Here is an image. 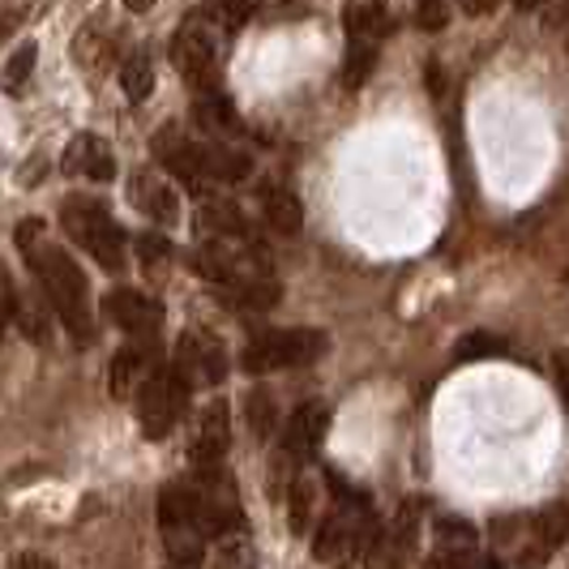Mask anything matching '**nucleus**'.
<instances>
[{"label":"nucleus","instance_id":"obj_14","mask_svg":"<svg viewBox=\"0 0 569 569\" xmlns=\"http://www.w3.org/2000/svg\"><path fill=\"white\" fill-rule=\"evenodd\" d=\"M201 240H244L249 236V219L240 214V206L231 198H206L198 210Z\"/></svg>","mask_w":569,"mask_h":569},{"label":"nucleus","instance_id":"obj_7","mask_svg":"<svg viewBox=\"0 0 569 569\" xmlns=\"http://www.w3.org/2000/svg\"><path fill=\"white\" fill-rule=\"evenodd\" d=\"M231 446V407L223 399L206 402L193 420V432H189V458L198 467H219V458L228 455Z\"/></svg>","mask_w":569,"mask_h":569},{"label":"nucleus","instance_id":"obj_8","mask_svg":"<svg viewBox=\"0 0 569 569\" xmlns=\"http://www.w3.org/2000/svg\"><path fill=\"white\" fill-rule=\"evenodd\" d=\"M176 369L189 377V386H219L228 377V351L223 342H214L210 335H184L180 347H176Z\"/></svg>","mask_w":569,"mask_h":569},{"label":"nucleus","instance_id":"obj_40","mask_svg":"<svg viewBox=\"0 0 569 569\" xmlns=\"http://www.w3.org/2000/svg\"><path fill=\"white\" fill-rule=\"evenodd\" d=\"M0 330H4V317H0Z\"/></svg>","mask_w":569,"mask_h":569},{"label":"nucleus","instance_id":"obj_10","mask_svg":"<svg viewBox=\"0 0 569 569\" xmlns=\"http://www.w3.org/2000/svg\"><path fill=\"white\" fill-rule=\"evenodd\" d=\"M103 313L112 317V326L129 330V335H159V326H163V305L142 296V291H133V287L112 291L103 300Z\"/></svg>","mask_w":569,"mask_h":569},{"label":"nucleus","instance_id":"obj_36","mask_svg":"<svg viewBox=\"0 0 569 569\" xmlns=\"http://www.w3.org/2000/svg\"><path fill=\"white\" fill-rule=\"evenodd\" d=\"M124 4H129V13H146L154 0H124Z\"/></svg>","mask_w":569,"mask_h":569},{"label":"nucleus","instance_id":"obj_31","mask_svg":"<svg viewBox=\"0 0 569 569\" xmlns=\"http://www.w3.org/2000/svg\"><path fill=\"white\" fill-rule=\"evenodd\" d=\"M365 569H399L395 566V557H390V548H386V540L377 536V540L369 543V552H365Z\"/></svg>","mask_w":569,"mask_h":569},{"label":"nucleus","instance_id":"obj_1","mask_svg":"<svg viewBox=\"0 0 569 569\" xmlns=\"http://www.w3.org/2000/svg\"><path fill=\"white\" fill-rule=\"evenodd\" d=\"M18 249L30 257V266H34L39 283L48 291L57 317L64 321V330L82 342L94 339V305H90V283H86L82 266L64 253L60 244L43 240V223L39 219H22L18 223Z\"/></svg>","mask_w":569,"mask_h":569},{"label":"nucleus","instance_id":"obj_17","mask_svg":"<svg viewBox=\"0 0 569 569\" xmlns=\"http://www.w3.org/2000/svg\"><path fill=\"white\" fill-rule=\"evenodd\" d=\"M342 27H347V39H372V43H381V34L390 30L386 4H381V0H365V4H351V9L342 13Z\"/></svg>","mask_w":569,"mask_h":569},{"label":"nucleus","instance_id":"obj_25","mask_svg":"<svg viewBox=\"0 0 569 569\" xmlns=\"http://www.w3.org/2000/svg\"><path fill=\"white\" fill-rule=\"evenodd\" d=\"M274 399H270V390H253L249 399H244V425L253 432V441H270L274 437Z\"/></svg>","mask_w":569,"mask_h":569},{"label":"nucleus","instance_id":"obj_32","mask_svg":"<svg viewBox=\"0 0 569 569\" xmlns=\"http://www.w3.org/2000/svg\"><path fill=\"white\" fill-rule=\"evenodd\" d=\"M552 369H557V390H561V402H566L569 411V347L552 351Z\"/></svg>","mask_w":569,"mask_h":569},{"label":"nucleus","instance_id":"obj_28","mask_svg":"<svg viewBox=\"0 0 569 569\" xmlns=\"http://www.w3.org/2000/svg\"><path fill=\"white\" fill-rule=\"evenodd\" d=\"M206 9L223 30H240V22L249 18V0H210Z\"/></svg>","mask_w":569,"mask_h":569},{"label":"nucleus","instance_id":"obj_6","mask_svg":"<svg viewBox=\"0 0 569 569\" xmlns=\"http://www.w3.org/2000/svg\"><path fill=\"white\" fill-rule=\"evenodd\" d=\"M569 543V501H557L527 522V536L518 540V569H540L552 552Z\"/></svg>","mask_w":569,"mask_h":569},{"label":"nucleus","instance_id":"obj_5","mask_svg":"<svg viewBox=\"0 0 569 569\" xmlns=\"http://www.w3.org/2000/svg\"><path fill=\"white\" fill-rule=\"evenodd\" d=\"M171 64L198 94L219 86V52H214V39L206 34L201 22H184L171 34Z\"/></svg>","mask_w":569,"mask_h":569},{"label":"nucleus","instance_id":"obj_21","mask_svg":"<svg viewBox=\"0 0 569 569\" xmlns=\"http://www.w3.org/2000/svg\"><path fill=\"white\" fill-rule=\"evenodd\" d=\"M313 510H317L313 476H296V480H291V488H287V522H291V531H296V536H305V531H309Z\"/></svg>","mask_w":569,"mask_h":569},{"label":"nucleus","instance_id":"obj_27","mask_svg":"<svg viewBox=\"0 0 569 569\" xmlns=\"http://www.w3.org/2000/svg\"><path fill=\"white\" fill-rule=\"evenodd\" d=\"M34 57H39V48H34V43H22V48L9 57V64H4L0 86H4V90H22V86H27V78L34 73Z\"/></svg>","mask_w":569,"mask_h":569},{"label":"nucleus","instance_id":"obj_33","mask_svg":"<svg viewBox=\"0 0 569 569\" xmlns=\"http://www.w3.org/2000/svg\"><path fill=\"white\" fill-rule=\"evenodd\" d=\"M13 569H57V561L43 557V552H22V557L13 561Z\"/></svg>","mask_w":569,"mask_h":569},{"label":"nucleus","instance_id":"obj_30","mask_svg":"<svg viewBox=\"0 0 569 569\" xmlns=\"http://www.w3.org/2000/svg\"><path fill=\"white\" fill-rule=\"evenodd\" d=\"M138 257H142V266H163L171 257V240L159 236V231H146L142 240H138Z\"/></svg>","mask_w":569,"mask_h":569},{"label":"nucleus","instance_id":"obj_13","mask_svg":"<svg viewBox=\"0 0 569 569\" xmlns=\"http://www.w3.org/2000/svg\"><path fill=\"white\" fill-rule=\"evenodd\" d=\"M129 198H133V206L142 210L146 219H154V223H163V228H171V223L180 219V198H176V189L163 184L159 176H150V171H138V176H133Z\"/></svg>","mask_w":569,"mask_h":569},{"label":"nucleus","instance_id":"obj_35","mask_svg":"<svg viewBox=\"0 0 569 569\" xmlns=\"http://www.w3.org/2000/svg\"><path fill=\"white\" fill-rule=\"evenodd\" d=\"M18 18H22L18 9H0V48H4V39L13 34V27H18Z\"/></svg>","mask_w":569,"mask_h":569},{"label":"nucleus","instance_id":"obj_12","mask_svg":"<svg viewBox=\"0 0 569 569\" xmlns=\"http://www.w3.org/2000/svg\"><path fill=\"white\" fill-rule=\"evenodd\" d=\"M60 168L69 171V176H86V180H112V176H116V154H112V146L103 142V138L82 133V138H73V142L64 146Z\"/></svg>","mask_w":569,"mask_h":569},{"label":"nucleus","instance_id":"obj_22","mask_svg":"<svg viewBox=\"0 0 569 569\" xmlns=\"http://www.w3.org/2000/svg\"><path fill=\"white\" fill-rule=\"evenodd\" d=\"M201 150H206V176L210 180H244L249 171H253V163H249V154H240V150H228V146L219 142H201Z\"/></svg>","mask_w":569,"mask_h":569},{"label":"nucleus","instance_id":"obj_16","mask_svg":"<svg viewBox=\"0 0 569 569\" xmlns=\"http://www.w3.org/2000/svg\"><path fill=\"white\" fill-rule=\"evenodd\" d=\"M420 513H425V501H402V510L395 513V527L381 536L386 548H390V557H395V566H407L411 557H416V540H420Z\"/></svg>","mask_w":569,"mask_h":569},{"label":"nucleus","instance_id":"obj_4","mask_svg":"<svg viewBox=\"0 0 569 569\" xmlns=\"http://www.w3.org/2000/svg\"><path fill=\"white\" fill-rule=\"evenodd\" d=\"M189 395H193V386H189V377L176 369V365L150 372V381L138 390V425H142V432L150 441H163L171 428H176V420L189 407Z\"/></svg>","mask_w":569,"mask_h":569},{"label":"nucleus","instance_id":"obj_24","mask_svg":"<svg viewBox=\"0 0 569 569\" xmlns=\"http://www.w3.org/2000/svg\"><path fill=\"white\" fill-rule=\"evenodd\" d=\"M120 86H124V94H129V103H142L150 99V90H154V64L146 52H133V57L120 64Z\"/></svg>","mask_w":569,"mask_h":569},{"label":"nucleus","instance_id":"obj_11","mask_svg":"<svg viewBox=\"0 0 569 569\" xmlns=\"http://www.w3.org/2000/svg\"><path fill=\"white\" fill-rule=\"evenodd\" d=\"M326 428H330V407H326V402H300L283 425V450L305 462V458L321 446Z\"/></svg>","mask_w":569,"mask_h":569},{"label":"nucleus","instance_id":"obj_18","mask_svg":"<svg viewBox=\"0 0 569 569\" xmlns=\"http://www.w3.org/2000/svg\"><path fill=\"white\" fill-rule=\"evenodd\" d=\"M206 569H257V548H253V540L244 536V527H240V531H228V536H219Z\"/></svg>","mask_w":569,"mask_h":569},{"label":"nucleus","instance_id":"obj_38","mask_svg":"<svg viewBox=\"0 0 569 569\" xmlns=\"http://www.w3.org/2000/svg\"><path fill=\"white\" fill-rule=\"evenodd\" d=\"M476 569H506V566H501V561L492 557V561H480V566H476Z\"/></svg>","mask_w":569,"mask_h":569},{"label":"nucleus","instance_id":"obj_23","mask_svg":"<svg viewBox=\"0 0 569 569\" xmlns=\"http://www.w3.org/2000/svg\"><path fill=\"white\" fill-rule=\"evenodd\" d=\"M372 64H377V43L372 39H347V64H342L347 90H360V86L369 82Z\"/></svg>","mask_w":569,"mask_h":569},{"label":"nucleus","instance_id":"obj_34","mask_svg":"<svg viewBox=\"0 0 569 569\" xmlns=\"http://www.w3.org/2000/svg\"><path fill=\"white\" fill-rule=\"evenodd\" d=\"M458 4H462V13H467V18H485V13H492L501 0H458Z\"/></svg>","mask_w":569,"mask_h":569},{"label":"nucleus","instance_id":"obj_2","mask_svg":"<svg viewBox=\"0 0 569 569\" xmlns=\"http://www.w3.org/2000/svg\"><path fill=\"white\" fill-rule=\"evenodd\" d=\"M60 228L64 236L94 257L103 270H124V231L94 198H69L60 206Z\"/></svg>","mask_w":569,"mask_h":569},{"label":"nucleus","instance_id":"obj_37","mask_svg":"<svg viewBox=\"0 0 569 569\" xmlns=\"http://www.w3.org/2000/svg\"><path fill=\"white\" fill-rule=\"evenodd\" d=\"M513 4H518V13H531V9H540L543 0H513Z\"/></svg>","mask_w":569,"mask_h":569},{"label":"nucleus","instance_id":"obj_39","mask_svg":"<svg viewBox=\"0 0 569 569\" xmlns=\"http://www.w3.org/2000/svg\"><path fill=\"white\" fill-rule=\"evenodd\" d=\"M339 569H351V561H342V566Z\"/></svg>","mask_w":569,"mask_h":569},{"label":"nucleus","instance_id":"obj_15","mask_svg":"<svg viewBox=\"0 0 569 569\" xmlns=\"http://www.w3.org/2000/svg\"><path fill=\"white\" fill-rule=\"evenodd\" d=\"M150 356H146L142 347H120L112 356V372H108V390H112V399H129L133 390H142L146 381H150Z\"/></svg>","mask_w":569,"mask_h":569},{"label":"nucleus","instance_id":"obj_9","mask_svg":"<svg viewBox=\"0 0 569 569\" xmlns=\"http://www.w3.org/2000/svg\"><path fill=\"white\" fill-rule=\"evenodd\" d=\"M476 543H480V536H476L471 522L441 513V518L432 522V569L476 566Z\"/></svg>","mask_w":569,"mask_h":569},{"label":"nucleus","instance_id":"obj_3","mask_svg":"<svg viewBox=\"0 0 569 569\" xmlns=\"http://www.w3.org/2000/svg\"><path fill=\"white\" fill-rule=\"evenodd\" d=\"M326 356V335L321 330H261L249 347L240 351L244 372H274V369H305Z\"/></svg>","mask_w":569,"mask_h":569},{"label":"nucleus","instance_id":"obj_19","mask_svg":"<svg viewBox=\"0 0 569 569\" xmlns=\"http://www.w3.org/2000/svg\"><path fill=\"white\" fill-rule=\"evenodd\" d=\"M261 210H266L270 231H279V236H296V231L305 228V210H300V201L291 198L287 189H266Z\"/></svg>","mask_w":569,"mask_h":569},{"label":"nucleus","instance_id":"obj_20","mask_svg":"<svg viewBox=\"0 0 569 569\" xmlns=\"http://www.w3.org/2000/svg\"><path fill=\"white\" fill-rule=\"evenodd\" d=\"M193 120L210 133H240V116L231 108L219 90H206L198 103H193Z\"/></svg>","mask_w":569,"mask_h":569},{"label":"nucleus","instance_id":"obj_29","mask_svg":"<svg viewBox=\"0 0 569 569\" xmlns=\"http://www.w3.org/2000/svg\"><path fill=\"white\" fill-rule=\"evenodd\" d=\"M450 22V4L446 0H420L416 4V27L420 30H446Z\"/></svg>","mask_w":569,"mask_h":569},{"label":"nucleus","instance_id":"obj_26","mask_svg":"<svg viewBox=\"0 0 569 569\" xmlns=\"http://www.w3.org/2000/svg\"><path fill=\"white\" fill-rule=\"evenodd\" d=\"M506 351H510V342L506 339L476 330V335H467V339L455 347V360L458 365H467V360H492V356H506Z\"/></svg>","mask_w":569,"mask_h":569}]
</instances>
